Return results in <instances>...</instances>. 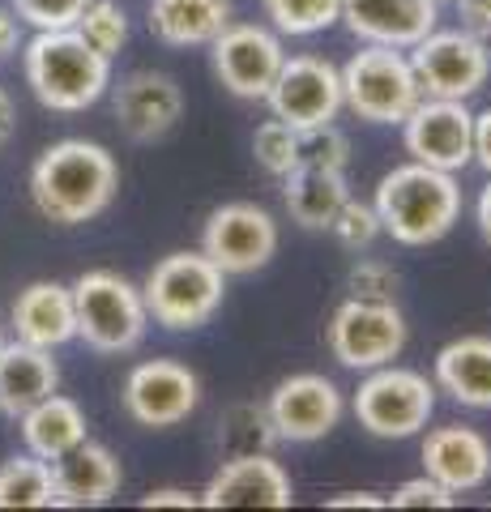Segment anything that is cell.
I'll return each mask as SVG.
<instances>
[{
	"instance_id": "obj_1",
	"label": "cell",
	"mask_w": 491,
	"mask_h": 512,
	"mask_svg": "<svg viewBox=\"0 0 491 512\" xmlns=\"http://www.w3.org/2000/svg\"><path fill=\"white\" fill-rule=\"evenodd\" d=\"M116 188L120 167L99 141H56L30 167V197H35L39 214L60 227H82V222L99 218L112 205Z\"/></svg>"
},
{
	"instance_id": "obj_2",
	"label": "cell",
	"mask_w": 491,
	"mask_h": 512,
	"mask_svg": "<svg viewBox=\"0 0 491 512\" xmlns=\"http://www.w3.org/2000/svg\"><path fill=\"white\" fill-rule=\"evenodd\" d=\"M372 210L380 231L393 235L406 248H427L445 239L462 218V184L453 171H436L423 163H402L380 175Z\"/></svg>"
},
{
	"instance_id": "obj_3",
	"label": "cell",
	"mask_w": 491,
	"mask_h": 512,
	"mask_svg": "<svg viewBox=\"0 0 491 512\" xmlns=\"http://www.w3.org/2000/svg\"><path fill=\"white\" fill-rule=\"evenodd\" d=\"M26 82L35 99L52 111H86L112 86V60L77 35L65 30H39L26 43Z\"/></svg>"
},
{
	"instance_id": "obj_4",
	"label": "cell",
	"mask_w": 491,
	"mask_h": 512,
	"mask_svg": "<svg viewBox=\"0 0 491 512\" xmlns=\"http://www.w3.org/2000/svg\"><path fill=\"white\" fill-rule=\"evenodd\" d=\"M223 295H227V274L201 248L163 256L146 274V286H141L150 320L176 333L210 325L214 312L223 308Z\"/></svg>"
},
{
	"instance_id": "obj_5",
	"label": "cell",
	"mask_w": 491,
	"mask_h": 512,
	"mask_svg": "<svg viewBox=\"0 0 491 512\" xmlns=\"http://www.w3.org/2000/svg\"><path fill=\"white\" fill-rule=\"evenodd\" d=\"M69 291L77 312V338L90 350H99V355H129V350L141 346L150 329L141 286H133L116 269H90Z\"/></svg>"
},
{
	"instance_id": "obj_6",
	"label": "cell",
	"mask_w": 491,
	"mask_h": 512,
	"mask_svg": "<svg viewBox=\"0 0 491 512\" xmlns=\"http://www.w3.org/2000/svg\"><path fill=\"white\" fill-rule=\"evenodd\" d=\"M338 73H342V103L368 124H402L410 107L423 99L410 56H402L398 47L368 43Z\"/></svg>"
},
{
	"instance_id": "obj_7",
	"label": "cell",
	"mask_w": 491,
	"mask_h": 512,
	"mask_svg": "<svg viewBox=\"0 0 491 512\" xmlns=\"http://www.w3.org/2000/svg\"><path fill=\"white\" fill-rule=\"evenodd\" d=\"M355 419L376 440H410L432 423L436 414V384L415 367H372L355 393Z\"/></svg>"
},
{
	"instance_id": "obj_8",
	"label": "cell",
	"mask_w": 491,
	"mask_h": 512,
	"mask_svg": "<svg viewBox=\"0 0 491 512\" xmlns=\"http://www.w3.org/2000/svg\"><path fill=\"white\" fill-rule=\"evenodd\" d=\"M329 355L351 372H372V367L393 363L406 350V316L393 299H346L329 316L325 329Z\"/></svg>"
},
{
	"instance_id": "obj_9",
	"label": "cell",
	"mask_w": 491,
	"mask_h": 512,
	"mask_svg": "<svg viewBox=\"0 0 491 512\" xmlns=\"http://www.w3.org/2000/svg\"><path fill=\"white\" fill-rule=\"evenodd\" d=\"M410 69L427 99H474L491 77V47L474 30H432L410 47Z\"/></svg>"
},
{
	"instance_id": "obj_10",
	"label": "cell",
	"mask_w": 491,
	"mask_h": 512,
	"mask_svg": "<svg viewBox=\"0 0 491 512\" xmlns=\"http://www.w3.org/2000/svg\"><path fill=\"white\" fill-rule=\"evenodd\" d=\"M201 252L210 256L227 278L257 274L278 252V222L257 201H227L205 218Z\"/></svg>"
},
{
	"instance_id": "obj_11",
	"label": "cell",
	"mask_w": 491,
	"mask_h": 512,
	"mask_svg": "<svg viewBox=\"0 0 491 512\" xmlns=\"http://www.w3.org/2000/svg\"><path fill=\"white\" fill-rule=\"evenodd\" d=\"M274 120L291 124L295 133H312L338 120L342 103V73L338 64H329L325 56H287L274 77V86L265 94Z\"/></svg>"
},
{
	"instance_id": "obj_12",
	"label": "cell",
	"mask_w": 491,
	"mask_h": 512,
	"mask_svg": "<svg viewBox=\"0 0 491 512\" xmlns=\"http://www.w3.org/2000/svg\"><path fill=\"white\" fill-rule=\"evenodd\" d=\"M406 154L436 171H466L474 163V111L466 99H419L402 120Z\"/></svg>"
},
{
	"instance_id": "obj_13",
	"label": "cell",
	"mask_w": 491,
	"mask_h": 512,
	"mask_svg": "<svg viewBox=\"0 0 491 512\" xmlns=\"http://www.w3.org/2000/svg\"><path fill=\"white\" fill-rule=\"evenodd\" d=\"M210 56H214V73L223 82V90H231L235 99H252V103L265 99L282 60H287L278 30L257 26V22H231L210 43Z\"/></svg>"
},
{
	"instance_id": "obj_14",
	"label": "cell",
	"mask_w": 491,
	"mask_h": 512,
	"mask_svg": "<svg viewBox=\"0 0 491 512\" xmlns=\"http://www.w3.org/2000/svg\"><path fill=\"white\" fill-rule=\"evenodd\" d=\"M269 423H274L278 440L287 444H312V440H325L329 431L342 423V389L329 376L321 372H295L287 380L274 384L269 393Z\"/></svg>"
},
{
	"instance_id": "obj_15",
	"label": "cell",
	"mask_w": 491,
	"mask_h": 512,
	"mask_svg": "<svg viewBox=\"0 0 491 512\" xmlns=\"http://www.w3.org/2000/svg\"><path fill=\"white\" fill-rule=\"evenodd\" d=\"M201 402V380L193 367L176 359H150L137 363L129 380H124V410L133 414V423L163 431L184 423Z\"/></svg>"
},
{
	"instance_id": "obj_16",
	"label": "cell",
	"mask_w": 491,
	"mask_h": 512,
	"mask_svg": "<svg viewBox=\"0 0 491 512\" xmlns=\"http://www.w3.org/2000/svg\"><path fill=\"white\" fill-rule=\"evenodd\" d=\"M295 487L291 474L269 453L227 457L223 470L201 491V508H291Z\"/></svg>"
},
{
	"instance_id": "obj_17",
	"label": "cell",
	"mask_w": 491,
	"mask_h": 512,
	"mask_svg": "<svg viewBox=\"0 0 491 512\" xmlns=\"http://www.w3.org/2000/svg\"><path fill=\"white\" fill-rule=\"evenodd\" d=\"M116 120L133 141H158L184 116V90L176 86V77L137 69L129 77H120L116 86Z\"/></svg>"
},
{
	"instance_id": "obj_18",
	"label": "cell",
	"mask_w": 491,
	"mask_h": 512,
	"mask_svg": "<svg viewBox=\"0 0 491 512\" xmlns=\"http://www.w3.org/2000/svg\"><path fill=\"white\" fill-rule=\"evenodd\" d=\"M436 18H440L436 0H342L338 22H346V30L363 43L410 52L423 35L436 30Z\"/></svg>"
},
{
	"instance_id": "obj_19",
	"label": "cell",
	"mask_w": 491,
	"mask_h": 512,
	"mask_svg": "<svg viewBox=\"0 0 491 512\" xmlns=\"http://www.w3.org/2000/svg\"><path fill=\"white\" fill-rule=\"evenodd\" d=\"M423 474H432L436 483H445L453 495L479 491L491 478V444L483 431L449 423L427 431L423 440Z\"/></svg>"
},
{
	"instance_id": "obj_20",
	"label": "cell",
	"mask_w": 491,
	"mask_h": 512,
	"mask_svg": "<svg viewBox=\"0 0 491 512\" xmlns=\"http://www.w3.org/2000/svg\"><path fill=\"white\" fill-rule=\"evenodd\" d=\"M120 461L112 448L82 440L77 448H69L65 457L52 461V483H56V504L65 508H94L107 504L120 491Z\"/></svg>"
},
{
	"instance_id": "obj_21",
	"label": "cell",
	"mask_w": 491,
	"mask_h": 512,
	"mask_svg": "<svg viewBox=\"0 0 491 512\" xmlns=\"http://www.w3.org/2000/svg\"><path fill=\"white\" fill-rule=\"evenodd\" d=\"M13 329L30 346L56 350L77 338V312L73 291L65 282H30L13 303Z\"/></svg>"
},
{
	"instance_id": "obj_22",
	"label": "cell",
	"mask_w": 491,
	"mask_h": 512,
	"mask_svg": "<svg viewBox=\"0 0 491 512\" xmlns=\"http://www.w3.org/2000/svg\"><path fill=\"white\" fill-rule=\"evenodd\" d=\"M60 372H56V359L52 350L43 346H30V342H0V410L9 419H22V414L43 402L47 393H56Z\"/></svg>"
},
{
	"instance_id": "obj_23",
	"label": "cell",
	"mask_w": 491,
	"mask_h": 512,
	"mask_svg": "<svg viewBox=\"0 0 491 512\" xmlns=\"http://www.w3.org/2000/svg\"><path fill=\"white\" fill-rule=\"evenodd\" d=\"M436 389H445L457 406L491 410V338L470 333L436 355Z\"/></svg>"
},
{
	"instance_id": "obj_24",
	"label": "cell",
	"mask_w": 491,
	"mask_h": 512,
	"mask_svg": "<svg viewBox=\"0 0 491 512\" xmlns=\"http://www.w3.org/2000/svg\"><path fill=\"white\" fill-rule=\"evenodd\" d=\"M346 197H351V188H346V171L338 167L299 163L295 171L282 175V201H287L291 218L304 231H329V222L346 205Z\"/></svg>"
},
{
	"instance_id": "obj_25",
	"label": "cell",
	"mask_w": 491,
	"mask_h": 512,
	"mask_svg": "<svg viewBox=\"0 0 491 512\" xmlns=\"http://www.w3.org/2000/svg\"><path fill=\"white\" fill-rule=\"evenodd\" d=\"M231 26V0H150V30L167 47H210Z\"/></svg>"
},
{
	"instance_id": "obj_26",
	"label": "cell",
	"mask_w": 491,
	"mask_h": 512,
	"mask_svg": "<svg viewBox=\"0 0 491 512\" xmlns=\"http://www.w3.org/2000/svg\"><path fill=\"white\" fill-rule=\"evenodd\" d=\"M22 440H26V453L56 461L86 440V414L73 397L47 393L43 402H35L22 414Z\"/></svg>"
},
{
	"instance_id": "obj_27",
	"label": "cell",
	"mask_w": 491,
	"mask_h": 512,
	"mask_svg": "<svg viewBox=\"0 0 491 512\" xmlns=\"http://www.w3.org/2000/svg\"><path fill=\"white\" fill-rule=\"evenodd\" d=\"M0 508H56L52 461L35 453L9 457L0 466Z\"/></svg>"
},
{
	"instance_id": "obj_28",
	"label": "cell",
	"mask_w": 491,
	"mask_h": 512,
	"mask_svg": "<svg viewBox=\"0 0 491 512\" xmlns=\"http://www.w3.org/2000/svg\"><path fill=\"white\" fill-rule=\"evenodd\" d=\"M218 440H223V453L227 457L269 453V448L278 444V431H274V423H269V410L265 406H257V402H235L223 414V431H218Z\"/></svg>"
},
{
	"instance_id": "obj_29",
	"label": "cell",
	"mask_w": 491,
	"mask_h": 512,
	"mask_svg": "<svg viewBox=\"0 0 491 512\" xmlns=\"http://www.w3.org/2000/svg\"><path fill=\"white\" fill-rule=\"evenodd\" d=\"M278 35H321L342 18V0H261Z\"/></svg>"
},
{
	"instance_id": "obj_30",
	"label": "cell",
	"mask_w": 491,
	"mask_h": 512,
	"mask_svg": "<svg viewBox=\"0 0 491 512\" xmlns=\"http://www.w3.org/2000/svg\"><path fill=\"white\" fill-rule=\"evenodd\" d=\"M73 30L94 47V52H103L107 60L129 43V18H124V9L116 5V0H90V5L82 9V18L73 22Z\"/></svg>"
},
{
	"instance_id": "obj_31",
	"label": "cell",
	"mask_w": 491,
	"mask_h": 512,
	"mask_svg": "<svg viewBox=\"0 0 491 512\" xmlns=\"http://www.w3.org/2000/svg\"><path fill=\"white\" fill-rule=\"evenodd\" d=\"M252 154H257L261 171H269L274 180H282L287 171L299 167V133L282 120H265L257 133H252Z\"/></svg>"
},
{
	"instance_id": "obj_32",
	"label": "cell",
	"mask_w": 491,
	"mask_h": 512,
	"mask_svg": "<svg viewBox=\"0 0 491 512\" xmlns=\"http://www.w3.org/2000/svg\"><path fill=\"white\" fill-rule=\"evenodd\" d=\"M329 231H334V239H338L342 248L359 252V248H368L372 239L380 235V218H376L372 205H363V201H355V197H346V205L334 214V222H329Z\"/></svg>"
},
{
	"instance_id": "obj_33",
	"label": "cell",
	"mask_w": 491,
	"mask_h": 512,
	"mask_svg": "<svg viewBox=\"0 0 491 512\" xmlns=\"http://www.w3.org/2000/svg\"><path fill=\"white\" fill-rule=\"evenodd\" d=\"M299 163L346 171V163H351V141H346L334 124L312 128V133H299Z\"/></svg>"
},
{
	"instance_id": "obj_34",
	"label": "cell",
	"mask_w": 491,
	"mask_h": 512,
	"mask_svg": "<svg viewBox=\"0 0 491 512\" xmlns=\"http://www.w3.org/2000/svg\"><path fill=\"white\" fill-rule=\"evenodd\" d=\"M90 0H13L18 22H30L35 30H65L82 18Z\"/></svg>"
},
{
	"instance_id": "obj_35",
	"label": "cell",
	"mask_w": 491,
	"mask_h": 512,
	"mask_svg": "<svg viewBox=\"0 0 491 512\" xmlns=\"http://www.w3.org/2000/svg\"><path fill=\"white\" fill-rule=\"evenodd\" d=\"M453 504H457V495L445 483H436L432 474L406 478V483L389 495V508H453Z\"/></svg>"
},
{
	"instance_id": "obj_36",
	"label": "cell",
	"mask_w": 491,
	"mask_h": 512,
	"mask_svg": "<svg viewBox=\"0 0 491 512\" xmlns=\"http://www.w3.org/2000/svg\"><path fill=\"white\" fill-rule=\"evenodd\" d=\"M346 282H351L355 299H393L398 295V269L385 261H359Z\"/></svg>"
},
{
	"instance_id": "obj_37",
	"label": "cell",
	"mask_w": 491,
	"mask_h": 512,
	"mask_svg": "<svg viewBox=\"0 0 491 512\" xmlns=\"http://www.w3.org/2000/svg\"><path fill=\"white\" fill-rule=\"evenodd\" d=\"M141 508H201V495L184 487H158L150 495H141Z\"/></svg>"
},
{
	"instance_id": "obj_38",
	"label": "cell",
	"mask_w": 491,
	"mask_h": 512,
	"mask_svg": "<svg viewBox=\"0 0 491 512\" xmlns=\"http://www.w3.org/2000/svg\"><path fill=\"white\" fill-rule=\"evenodd\" d=\"M474 163L491 175V107L474 116Z\"/></svg>"
},
{
	"instance_id": "obj_39",
	"label": "cell",
	"mask_w": 491,
	"mask_h": 512,
	"mask_svg": "<svg viewBox=\"0 0 491 512\" xmlns=\"http://www.w3.org/2000/svg\"><path fill=\"white\" fill-rule=\"evenodd\" d=\"M457 9L474 35H491V0H457Z\"/></svg>"
},
{
	"instance_id": "obj_40",
	"label": "cell",
	"mask_w": 491,
	"mask_h": 512,
	"mask_svg": "<svg viewBox=\"0 0 491 512\" xmlns=\"http://www.w3.org/2000/svg\"><path fill=\"white\" fill-rule=\"evenodd\" d=\"M325 508H389V500L376 491H342V495H329Z\"/></svg>"
},
{
	"instance_id": "obj_41",
	"label": "cell",
	"mask_w": 491,
	"mask_h": 512,
	"mask_svg": "<svg viewBox=\"0 0 491 512\" xmlns=\"http://www.w3.org/2000/svg\"><path fill=\"white\" fill-rule=\"evenodd\" d=\"M13 47H18V13L0 9V60H5Z\"/></svg>"
},
{
	"instance_id": "obj_42",
	"label": "cell",
	"mask_w": 491,
	"mask_h": 512,
	"mask_svg": "<svg viewBox=\"0 0 491 512\" xmlns=\"http://www.w3.org/2000/svg\"><path fill=\"white\" fill-rule=\"evenodd\" d=\"M474 222H479V235L491 244V180H487V188L479 192V205H474Z\"/></svg>"
},
{
	"instance_id": "obj_43",
	"label": "cell",
	"mask_w": 491,
	"mask_h": 512,
	"mask_svg": "<svg viewBox=\"0 0 491 512\" xmlns=\"http://www.w3.org/2000/svg\"><path fill=\"white\" fill-rule=\"evenodd\" d=\"M436 5H445V0H436Z\"/></svg>"
}]
</instances>
